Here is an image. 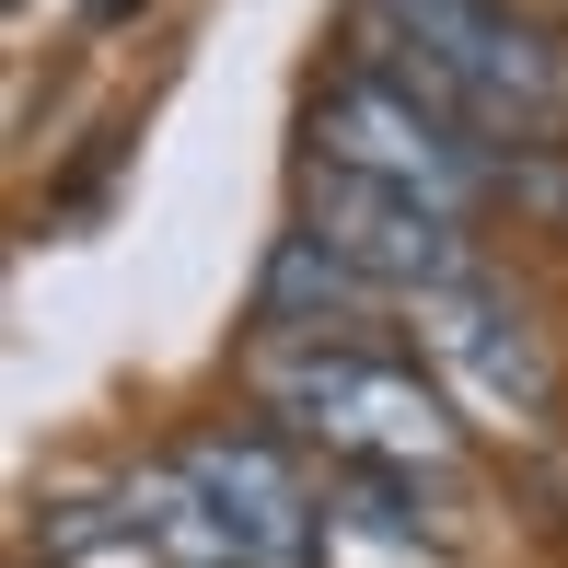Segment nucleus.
Wrapping results in <instances>:
<instances>
[{"mask_svg":"<svg viewBox=\"0 0 568 568\" xmlns=\"http://www.w3.org/2000/svg\"><path fill=\"white\" fill-rule=\"evenodd\" d=\"M359 302H372V278H359L337 244H314V232H278L267 278H255V314H267L278 337H325V314H359Z\"/></svg>","mask_w":568,"mask_h":568,"instance_id":"0eeeda50","label":"nucleus"},{"mask_svg":"<svg viewBox=\"0 0 568 568\" xmlns=\"http://www.w3.org/2000/svg\"><path fill=\"white\" fill-rule=\"evenodd\" d=\"M314 163H348V174H372V186H406V197H429V210H476V197H499V151L476 140V128H453V116H429L418 93H395L383 70H337L325 82V105H314Z\"/></svg>","mask_w":568,"mask_h":568,"instance_id":"7ed1b4c3","label":"nucleus"},{"mask_svg":"<svg viewBox=\"0 0 568 568\" xmlns=\"http://www.w3.org/2000/svg\"><path fill=\"white\" fill-rule=\"evenodd\" d=\"M418 337H429V359H442L487 418H546V337H534V314L487 267L418 302Z\"/></svg>","mask_w":568,"mask_h":568,"instance_id":"423d86ee","label":"nucleus"},{"mask_svg":"<svg viewBox=\"0 0 568 568\" xmlns=\"http://www.w3.org/2000/svg\"><path fill=\"white\" fill-rule=\"evenodd\" d=\"M174 476L210 499L221 546L244 568H325V499L302 487V464L267 429H210V442L174 453Z\"/></svg>","mask_w":568,"mask_h":568,"instance_id":"39448f33","label":"nucleus"},{"mask_svg":"<svg viewBox=\"0 0 568 568\" xmlns=\"http://www.w3.org/2000/svg\"><path fill=\"white\" fill-rule=\"evenodd\" d=\"M255 383H267V406L291 429H314V442L348 453V464H406V476L453 464V418H442V395H429L406 359H359L337 337H267Z\"/></svg>","mask_w":568,"mask_h":568,"instance_id":"f03ea898","label":"nucleus"},{"mask_svg":"<svg viewBox=\"0 0 568 568\" xmlns=\"http://www.w3.org/2000/svg\"><path fill=\"white\" fill-rule=\"evenodd\" d=\"M359 70L476 128L487 151L568 128V47L534 36L510 0H359Z\"/></svg>","mask_w":568,"mask_h":568,"instance_id":"f257e3e1","label":"nucleus"},{"mask_svg":"<svg viewBox=\"0 0 568 568\" xmlns=\"http://www.w3.org/2000/svg\"><path fill=\"white\" fill-rule=\"evenodd\" d=\"M59 557H70V568H174L128 487H116V499H70V510H59Z\"/></svg>","mask_w":568,"mask_h":568,"instance_id":"6e6552de","label":"nucleus"},{"mask_svg":"<svg viewBox=\"0 0 568 568\" xmlns=\"http://www.w3.org/2000/svg\"><path fill=\"white\" fill-rule=\"evenodd\" d=\"M302 232L314 244H337L372 291H453V278H476V244H464L453 210H429V197L406 186H372V174L348 163H302Z\"/></svg>","mask_w":568,"mask_h":568,"instance_id":"20e7f679","label":"nucleus"}]
</instances>
